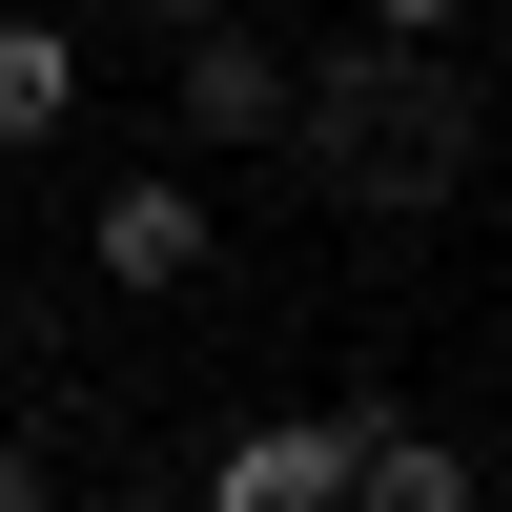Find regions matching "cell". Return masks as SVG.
Listing matches in <instances>:
<instances>
[{"instance_id":"cell-1","label":"cell","mask_w":512,"mask_h":512,"mask_svg":"<svg viewBox=\"0 0 512 512\" xmlns=\"http://www.w3.org/2000/svg\"><path fill=\"white\" fill-rule=\"evenodd\" d=\"M287 164H328L349 205H451L472 185V62L451 41H328V62H287Z\"/></svg>"},{"instance_id":"cell-2","label":"cell","mask_w":512,"mask_h":512,"mask_svg":"<svg viewBox=\"0 0 512 512\" xmlns=\"http://www.w3.org/2000/svg\"><path fill=\"white\" fill-rule=\"evenodd\" d=\"M349 472H369V410H267L205 451V512H349Z\"/></svg>"},{"instance_id":"cell-3","label":"cell","mask_w":512,"mask_h":512,"mask_svg":"<svg viewBox=\"0 0 512 512\" xmlns=\"http://www.w3.org/2000/svg\"><path fill=\"white\" fill-rule=\"evenodd\" d=\"M82 267L103 287H205V185L185 164H123V185L82 205Z\"/></svg>"},{"instance_id":"cell-4","label":"cell","mask_w":512,"mask_h":512,"mask_svg":"<svg viewBox=\"0 0 512 512\" xmlns=\"http://www.w3.org/2000/svg\"><path fill=\"white\" fill-rule=\"evenodd\" d=\"M164 123H185V144H287V62H267L246 21L164 41Z\"/></svg>"},{"instance_id":"cell-5","label":"cell","mask_w":512,"mask_h":512,"mask_svg":"<svg viewBox=\"0 0 512 512\" xmlns=\"http://www.w3.org/2000/svg\"><path fill=\"white\" fill-rule=\"evenodd\" d=\"M349 512H472V431H410V410H369V472Z\"/></svg>"},{"instance_id":"cell-6","label":"cell","mask_w":512,"mask_h":512,"mask_svg":"<svg viewBox=\"0 0 512 512\" xmlns=\"http://www.w3.org/2000/svg\"><path fill=\"white\" fill-rule=\"evenodd\" d=\"M62 123H82V41L0 0V144H62Z\"/></svg>"},{"instance_id":"cell-7","label":"cell","mask_w":512,"mask_h":512,"mask_svg":"<svg viewBox=\"0 0 512 512\" xmlns=\"http://www.w3.org/2000/svg\"><path fill=\"white\" fill-rule=\"evenodd\" d=\"M451 21H472V0H369V41H451Z\"/></svg>"},{"instance_id":"cell-8","label":"cell","mask_w":512,"mask_h":512,"mask_svg":"<svg viewBox=\"0 0 512 512\" xmlns=\"http://www.w3.org/2000/svg\"><path fill=\"white\" fill-rule=\"evenodd\" d=\"M0 512H62V472H41V451H21V431H0Z\"/></svg>"},{"instance_id":"cell-9","label":"cell","mask_w":512,"mask_h":512,"mask_svg":"<svg viewBox=\"0 0 512 512\" xmlns=\"http://www.w3.org/2000/svg\"><path fill=\"white\" fill-rule=\"evenodd\" d=\"M144 21H164V41H205V21H226V0H144Z\"/></svg>"},{"instance_id":"cell-10","label":"cell","mask_w":512,"mask_h":512,"mask_svg":"<svg viewBox=\"0 0 512 512\" xmlns=\"http://www.w3.org/2000/svg\"><path fill=\"white\" fill-rule=\"evenodd\" d=\"M21 21H62V41H82V21H103V0H21Z\"/></svg>"}]
</instances>
